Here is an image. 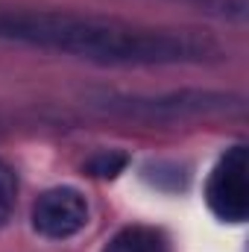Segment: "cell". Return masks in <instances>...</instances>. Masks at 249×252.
Returning a JSON list of instances; mask_svg holds the SVG:
<instances>
[{
  "instance_id": "6",
  "label": "cell",
  "mask_w": 249,
  "mask_h": 252,
  "mask_svg": "<svg viewBox=\"0 0 249 252\" xmlns=\"http://www.w3.org/2000/svg\"><path fill=\"white\" fill-rule=\"evenodd\" d=\"M173 3H185V6H193V9L211 15V18L235 21V24H244L249 15L247 0H173Z\"/></svg>"
},
{
  "instance_id": "2",
  "label": "cell",
  "mask_w": 249,
  "mask_h": 252,
  "mask_svg": "<svg viewBox=\"0 0 249 252\" xmlns=\"http://www.w3.org/2000/svg\"><path fill=\"white\" fill-rule=\"evenodd\" d=\"M91 106L106 115L147 121V124H170V121L208 118V115H244L247 109L241 94L208 91V88H182V91H164V94L100 91L91 97Z\"/></svg>"
},
{
  "instance_id": "1",
  "label": "cell",
  "mask_w": 249,
  "mask_h": 252,
  "mask_svg": "<svg viewBox=\"0 0 249 252\" xmlns=\"http://www.w3.org/2000/svg\"><path fill=\"white\" fill-rule=\"evenodd\" d=\"M0 38L24 47L53 50L94 64L161 67V64H202L220 56V44L202 32L141 27L121 18L79 15L59 9L3 12Z\"/></svg>"
},
{
  "instance_id": "5",
  "label": "cell",
  "mask_w": 249,
  "mask_h": 252,
  "mask_svg": "<svg viewBox=\"0 0 249 252\" xmlns=\"http://www.w3.org/2000/svg\"><path fill=\"white\" fill-rule=\"evenodd\" d=\"M103 252H170L167 238L150 226H126L121 229Z\"/></svg>"
},
{
  "instance_id": "4",
  "label": "cell",
  "mask_w": 249,
  "mask_h": 252,
  "mask_svg": "<svg viewBox=\"0 0 249 252\" xmlns=\"http://www.w3.org/2000/svg\"><path fill=\"white\" fill-rule=\"evenodd\" d=\"M88 199L76 188H50L32 205V229L47 241H67L88 226Z\"/></svg>"
},
{
  "instance_id": "7",
  "label": "cell",
  "mask_w": 249,
  "mask_h": 252,
  "mask_svg": "<svg viewBox=\"0 0 249 252\" xmlns=\"http://www.w3.org/2000/svg\"><path fill=\"white\" fill-rule=\"evenodd\" d=\"M126 164H129V156L121 153V150H103V153H97V156H91L88 158V173L91 176H100V179H115L121 170H124Z\"/></svg>"
},
{
  "instance_id": "8",
  "label": "cell",
  "mask_w": 249,
  "mask_h": 252,
  "mask_svg": "<svg viewBox=\"0 0 249 252\" xmlns=\"http://www.w3.org/2000/svg\"><path fill=\"white\" fill-rule=\"evenodd\" d=\"M15 199H18V176L6 161H0V226H6V220L12 217Z\"/></svg>"
},
{
  "instance_id": "3",
  "label": "cell",
  "mask_w": 249,
  "mask_h": 252,
  "mask_svg": "<svg viewBox=\"0 0 249 252\" xmlns=\"http://www.w3.org/2000/svg\"><path fill=\"white\" fill-rule=\"evenodd\" d=\"M249 164H247V147L235 144L226 150L208 182H205V202L211 214L223 223H244L249 217Z\"/></svg>"
}]
</instances>
